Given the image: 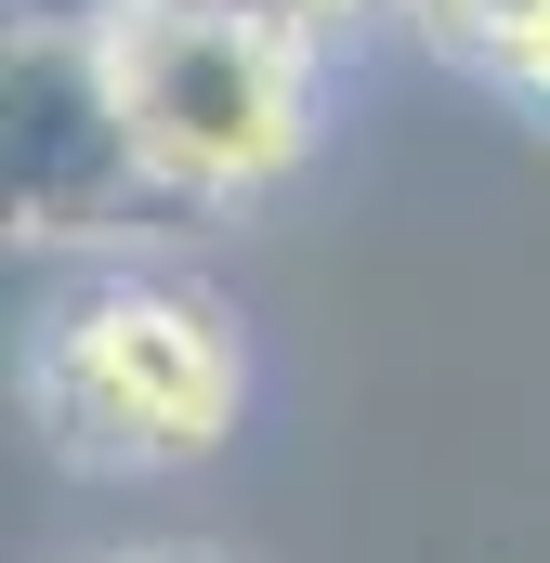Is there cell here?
<instances>
[{
	"mask_svg": "<svg viewBox=\"0 0 550 563\" xmlns=\"http://www.w3.org/2000/svg\"><path fill=\"white\" fill-rule=\"evenodd\" d=\"M210 13H250V26H275V40H301V26L341 13V0H210Z\"/></svg>",
	"mask_w": 550,
	"mask_h": 563,
	"instance_id": "8992f818",
	"label": "cell"
},
{
	"mask_svg": "<svg viewBox=\"0 0 550 563\" xmlns=\"http://www.w3.org/2000/svg\"><path fill=\"white\" fill-rule=\"evenodd\" d=\"M106 53L157 197H250L301 157V40L210 0H132Z\"/></svg>",
	"mask_w": 550,
	"mask_h": 563,
	"instance_id": "6da1fadb",
	"label": "cell"
},
{
	"mask_svg": "<svg viewBox=\"0 0 550 563\" xmlns=\"http://www.w3.org/2000/svg\"><path fill=\"white\" fill-rule=\"evenodd\" d=\"M13 210L26 236H106L157 210L106 40H13Z\"/></svg>",
	"mask_w": 550,
	"mask_h": 563,
	"instance_id": "3957f363",
	"label": "cell"
},
{
	"mask_svg": "<svg viewBox=\"0 0 550 563\" xmlns=\"http://www.w3.org/2000/svg\"><path fill=\"white\" fill-rule=\"evenodd\" d=\"M40 420L106 472H184L237 432V341L184 288H92L40 341Z\"/></svg>",
	"mask_w": 550,
	"mask_h": 563,
	"instance_id": "7a4b0ae2",
	"label": "cell"
},
{
	"mask_svg": "<svg viewBox=\"0 0 550 563\" xmlns=\"http://www.w3.org/2000/svg\"><path fill=\"white\" fill-rule=\"evenodd\" d=\"M472 40H485V66H498L525 106H550V0H485Z\"/></svg>",
	"mask_w": 550,
	"mask_h": 563,
	"instance_id": "277c9868",
	"label": "cell"
},
{
	"mask_svg": "<svg viewBox=\"0 0 550 563\" xmlns=\"http://www.w3.org/2000/svg\"><path fill=\"white\" fill-rule=\"evenodd\" d=\"M132 0H13V40H119Z\"/></svg>",
	"mask_w": 550,
	"mask_h": 563,
	"instance_id": "5b68a950",
	"label": "cell"
}]
</instances>
